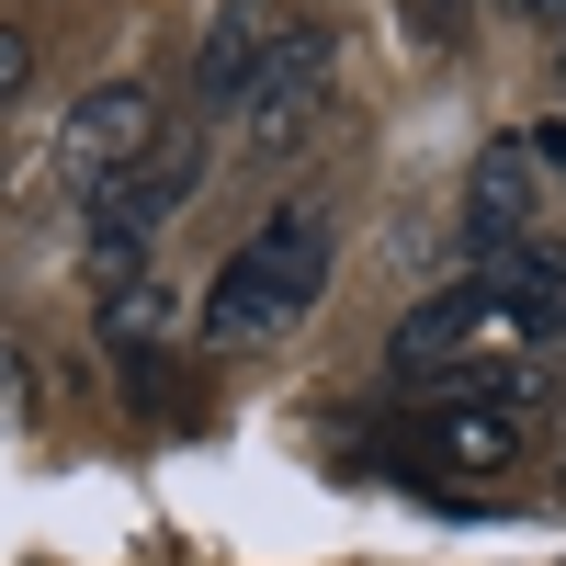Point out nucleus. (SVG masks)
<instances>
[{
  "mask_svg": "<svg viewBox=\"0 0 566 566\" xmlns=\"http://www.w3.org/2000/svg\"><path fill=\"white\" fill-rule=\"evenodd\" d=\"M272 57V23H261V0H227V12L205 23V57H193V91H216V103H239V91L261 80Z\"/></svg>",
  "mask_w": 566,
  "mask_h": 566,
  "instance_id": "0eeeda50",
  "label": "nucleus"
},
{
  "mask_svg": "<svg viewBox=\"0 0 566 566\" xmlns=\"http://www.w3.org/2000/svg\"><path fill=\"white\" fill-rule=\"evenodd\" d=\"M555 69H566V34H555Z\"/></svg>",
  "mask_w": 566,
  "mask_h": 566,
  "instance_id": "2eb2a0df",
  "label": "nucleus"
},
{
  "mask_svg": "<svg viewBox=\"0 0 566 566\" xmlns=\"http://www.w3.org/2000/svg\"><path fill=\"white\" fill-rule=\"evenodd\" d=\"M0 419H34V363L0 352Z\"/></svg>",
  "mask_w": 566,
  "mask_h": 566,
  "instance_id": "f8f14e48",
  "label": "nucleus"
},
{
  "mask_svg": "<svg viewBox=\"0 0 566 566\" xmlns=\"http://www.w3.org/2000/svg\"><path fill=\"white\" fill-rule=\"evenodd\" d=\"M317 295H328V216H317V205H283L261 239H239V250H227V272L205 283L193 340L250 352V340H272V328H295Z\"/></svg>",
  "mask_w": 566,
  "mask_h": 566,
  "instance_id": "f257e3e1",
  "label": "nucleus"
},
{
  "mask_svg": "<svg viewBox=\"0 0 566 566\" xmlns=\"http://www.w3.org/2000/svg\"><path fill=\"white\" fill-rule=\"evenodd\" d=\"M510 12H533V0H510Z\"/></svg>",
  "mask_w": 566,
  "mask_h": 566,
  "instance_id": "dca6fc26",
  "label": "nucleus"
},
{
  "mask_svg": "<svg viewBox=\"0 0 566 566\" xmlns=\"http://www.w3.org/2000/svg\"><path fill=\"white\" fill-rule=\"evenodd\" d=\"M57 148H69L80 181H125V170H148V159H159V103H148V80H103V91H80Z\"/></svg>",
  "mask_w": 566,
  "mask_h": 566,
  "instance_id": "39448f33",
  "label": "nucleus"
},
{
  "mask_svg": "<svg viewBox=\"0 0 566 566\" xmlns=\"http://www.w3.org/2000/svg\"><path fill=\"white\" fill-rule=\"evenodd\" d=\"M408 12H419V34H431V45H453V34H464V0H408Z\"/></svg>",
  "mask_w": 566,
  "mask_h": 566,
  "instance_id": "ddd939ff",
  "label": "nucleus"
},
{
  "mask_svg": "<svg viewBox=\"0 0 566 566\" xmlns=\"http://www.w3.org/2000/svg\"><path fill=\"white\" fill-rule=\"evenodd\" d=\"M533 216H544L533 148H522V136H488L476 170H464V250H476V261H510V250L533 239ZM476 261H464V272H476Z\"/></svg>",
  "mask_w": 566,
  "mask_h": 566,
  "instance_id": "20e7f679",
  "label": "nucleus"
},
{
  "mask_svg": "<svg viewBox=\"0 0 566 566\" xmlns=\"http://www.w3.org/2000/svg\"><path fill=\"white\" fill-rule=\"evenodd\" d=\"M170 295H159V283H114V295H103V340L114 352H148V340H170Z\"/></svg>",
  "mask_w": 566,
  "mask_h": 566,
  "instance_id": "1a4fd4ad",
  "label": "nucleus"
},
{
  "mask_svg": "<svg viewBox=\"0 0 566 566\" xmlns=\"http://www.w3.org/2000/svg\"><path fill=\"white\" fill-rule=\"evenodd\" d=\"M419 431H431V453H442V464H510V453H522V419H510V408H476L464 386H442Z\"/></svg>",
  "mask_w": 566,
  "mask_h": 566,
  "instance_id": "6e6552de",
  "label": "nucleus"
},
{
  "mask_svg": "<svg viewBox=\"0 0 566 566\" xmlns=\"http://www.w3.org/2000/svg\"><path fill=\"white\" fill-rule=\"evenodd\" d=\"M23 80H34V34H23V23H0V103H12Z\"/></svg>",
  "mask_w": 566,
  "mask_h": 566,
  "instance_id": "9b49d317",
  "label": "nucleus"
},
{
  "mask_svg": "<svg viewBox=\"0 0 566 566\" xmlns=\"http://www.w3.org/2000/svg\"><path fill=\"white\" fill-rule=\"evenodd\" d=\"M522 148H533V170H544V181H555V193H566V103H555V114H544V125L522 136Z\"/></svg>",
  "mask_w": 566,
  "mask_h": 566,
  "instance_id": "9d476101",
  "label": "nucleus"
},
{
  "mask_svg": "<svg viewBox=\"0 0 566 566\" xmlns=\"http://www.w3.org/2000/svg\"><path fill=\"white\" fill-rule=\"evenodd\" d=\"M499 328H510V317H499V295H488L476 272H464V283H442L431 306H408V317H397L386 363H397V374H442V363H464L476 340H499Z\"/></svg>",
  "mask_w": 566,
  "mask_h": 566,
  "instance_id": "423d86ee",
  "label": "nucleus"
},
{
  "mask_svg": "<svg viewBox=\"0 0 566 566\" xmlns=\"http://www.w3.org/2000/svg\"><path fill=\"white\" fill-rule=\"evenodd\" d=\"M193 181H205V148L193 159H148V170H125V181H103L91 193V272L103 283H136V250L170 227V205H193Z\"/></svg>",
  "mask_w": 566,
  "mask_h": 566,
  "instance_id": "f03ea898",
  "label": "nucleus"
},
{
  "mask_svg": "<svg viewBox=\"0 0 566 566\" xmlns=\"http://www.w3.org/2000/svg\"><path fill=\"white\" fill-rule=\"evenodd\" d=\"M533 23H544V34H566V0H533Z\"/></svg>",
  "mask_w": 566,
  "mask_h": 566,
  "instance_id": "4468645a",
  "label": "nucleus"
},
{
  "mask_svg": "<svg viewBox=\"0 0 566 566\" xmlns=\"http://www.w3.org/2000/svg\"><path fill=\"white\" fill-rule=\"evenodd\" d=\"M317 114H328V34L295 23V34H272L261 80L239 91V125H250L261 159H283V148H306V136H317Z\"/></svg>",
  "mask_w": 566,
  "mask_h": 566,
  "instance_id": "7ed1b4c3",
  "label": "nucleus"
}]
</instances>
